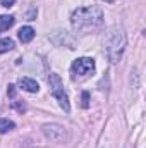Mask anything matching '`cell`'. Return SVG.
<instances>
[{"label": "cell", "mask_w": 146, "mask_h": 148, "mask_svg": "<svg viewBox=\"0 0 146 148\" xmlns=\"http://www.w3.org/2000/svg\"><path fill=\"white\" fill-rule=\"evenodd\" d=\"M35 17H36V9H31L28 12V21H35Z\"/></svg>", "instance_id": "cell-14"}, {"label": "cell", "mask_w": 146, "mask_h": 148, "mask_svg": "<svg viewBox=\"0 0 146 148\" xmlns=\"http://www.w3.org/2000/svg\"><path fill=\"white\" fill-rule=\"evenodd\" d=\"M95 60L89 59V57H81V59H76L71 66V73H72V79L76 77H86L89 74L95 73Z\"/></svg>", "instance_id": "cell-4"}, {"label": "cell", "mask_w": 146, "mask_h": 148, "mask_svg": "<svg viewBox=\"0 0 146 148\" xmlns=\"http://www.w3.org/2000/svg\"><path fill=\"white\" fill-rule=\"evenodd\" d=\"M48 84H50V91H52V95L57 98L59 105L64 109V112H69V110H71L69 97H67V93L64 91V83H62L60 76H59V74H55V73H52V74H50V77H48Z\"/></svg>", "instance_id": "cell-3"}, {"label": "cell", "mask_w": 146, "mask_h": 148, "mask_svg": "<svg viewBox=\"0 0 146 148\" xmlns=\"http://www.w3.org/2000/svg\"><path fill=\"white\" fill-rule=\"evenodd\" d=\"M19 86L24 91H29V93H38L40 91V84L35 79H31V77H21L19 79Z\"/></svg>", "instance_id": "cell-6"}, {"label": "cell", "mask_w": 146, "mask_h": 148, "mask_svg": "<svg viewBox=\"0 0 146 148\" xmlns=\"http://www.w3.org/2000/svg\"><path fill=\"white\" fill-rule=\"evenodd\" d=\"M16 124L9 119H0V133H9L10 129H14Z\"/></svg>", "instance_id": "cell-10"}, {"label": "cell", "mask_w": 146, "mask_h": 148, "mask_svg": "<svg viewBox=\"0 0 146 148\" xmlns=\"http://www.w3.org/2000/svg\"><path fill=\"white\" fill-rule=\"evenodd\" d=\"M83 109H88L89 107V93L88 91H83Z\"/></svg>", "instance_id": "cell-11"}, {"label": "cell", "mask_w": 146, "mask_h": 148, "mask_svg": "<svg viewBox=\"0 0 146 148\" xmlns=\"http://www.w3.org/2000/svg\"><path fill=\"white\" fill-rule=\"evenodd\" d=\"M71 23H72L74 29H89V28H96L103 23V12L100 7L96 5H89V7H79L76 9L71 16Z\"/></svg>", "instance_id": "cell-1"}, {"label": "cell", "mask_w": 146, "mask_h": 148, "mask_svg": "<svg viewBox=\"0 0 146 148\" xmlns=\"http://www.w3.org/2000/svg\"><path fill=\"white\" fill-rule=\"evenodd\" d=\"M12 24H14L12 16H0V31H7Z\"/></svg>", "instance_id": "cell-8"}, {"label": "cell", "mask_w": 146, "mask_h": 148, "mask_svg": "<svg viewBox=\"0 0 146 148\" xmlns=\"http://www.w3.org/2000/svg\"><path fill=\"white\" fill-rule=\"evenodd\" d=\"M0 3H2L3 7H7V9H9V7H12V5L16 3V0H0Z\"/></svg>", "instance_id": "cell-13"}, {"label": "cell", "mask_w": 146, "mask_h": 148, "mask_svg": "<svg viewBox=\"0 0 146 148\" xmlns=\"http://www.w3.org/2000/svg\"><path fill=\"white\" fill-rule=\"evenodd\" d=\"M43 133H45V136H46L48 140H52V141H55V143L62 141V138H64V134H65V131H64V127H62L60 124H45V126H43Z\"/></svg>", "instance_id": "cell-5"}, {"label": "cell", "mask_w": 146, "mask_h": 148, "mask_svg": "<svg viewBox=\"0 0 146 148\" xmlns=\"http://www.w3.org/2000/svg\"><path fill=\"white\" fill-rule=\"evenodd\" d=\"M103 2H107V3H112V2H113V0H103Z\"/></svg>", "instance_id": "cell-15"}, {"label": "cell", "mask_w": 146, "mask_h": 148, "mask_svg": "<svg viewBox=\"0 0 146 148\" xmlns=\"http://www.w3.org/2000/svg\"><path fill=\"white\" fill-rule=\"evenodd\" d=\"M7 95H9L10 98L16 97V86H14V84H9V86H7Z\"/></svg>", "instance_id": "cell-12"}, {"label": "cell", "mask_w": 146, "mask_h": 148, "mask_svg": "<svg viewBox=\"0 0 146 148\" xmlns=\"http://www.w3.org/2000/svg\"><path fill=\"white\" fill-rule=\"evenodd\" d=\"M14 48V41L10 38H2L0 40V53H5V52H10Z\"/></svg>", "instance_id": "cell-9"}, {"label": "cell", "mask_w": 146, "mask_h": 148, "mask_svg": "<svg viewBox=\"0 0 146 148\" xmlns=\"http://www.w3.org/2000/svg\"><path fill=\"white\" fill-rule=\"evenodd\" d=\"M33 38H35V29L31 26H24V28L19 29V40L23 43H29Z\"/></svg>", "instance_id": "cell-7"}, {"label": "cell", "mask_w": 146, "mask_h": 148, "mask_svg": "<svg viewBox=\"0 0 146 148\" xmlns=\"http://www.w3.org/2000/svg\"><path fill=\"white\" fill-rule=\"evenodd\" d=\"M126 45H127V36H126L124 29L113 28L112 33L108 35V40H107V57L112 64H117L122 59Z\"/></svg>", "instance_id": "cell-2"}]
</instances>
